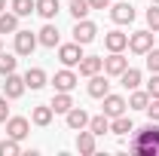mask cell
<instances>
[{"label":"cell","mask_w":159,"mask_h":156,"mask_svg":"<svg viewBox=\"0 0 159 156\" xmlns=\"http://www.w3.org/2000/svg\"><path fill=\"white\" fill-rule=\"evenodd\" d=\"M132 153L135 156H159V122H147L144 129L135 132Z\"/></svg>","instance_id":"obj_1"},{"label":"cell","mask_w":159,"mask_h":156,"mask_svg":"<svg viewBox=\"0 0 159 156\" xmlns=\"http://www.w3.org/2000/svg\"><path fill=\"white\" fill-rule=\"evenodd\" d=\"M58 61L64 67H77L80 61H83V46H80L77 40L74 43H58Z\"/></svg>","instance_id":"obj_2"},{"label":"cell","mask_w":159,"mask_h":156,"mask_svg":"<svg viewBox=\"0 0 159 156\" xmlns=\"http://www.w3.org/2000/svg\"><path fill=\"white\" fill-rule=\"evenodd\" d=\"M129 49L135 55H147L153 49V31H135V34H129Z\"/></svg>","instance_id":"obj_3"},{"label":"cell","mask_w":159,"mask_h":156,"mask_svg":"<svg viewBox=\"0 0 159 156\" xmlns=\"http://www.w3.org/2000/svg\"><path fill=\"white\" fill-rule=\"evenodd\" d=\"M3 126H6V138H16V141H25L28 132H31V122L25 117H9Z\"/></svg>","instance_id":"obj_4"},{"label":"cell","mask_w":159,"mask_h":156,"mask_svg":"<svg viewBox=\"0 0 159 156\" xmlns=\"http://www.w3.org/2000/svg\"><path fill=\"white\" fill-rule=\"evenodd\" d=\"M95 34H98V28H95V21H89V19H80L77 25H74V40H77L80 46L92 43V40H95Z\"/></svg>","instance_id":"obj_5"},{"label":"cell","mask_w":159,"mask_h":156,"mask_svg":"<svg viewBox=\"0 0 159 156\" xmlns=\"http://www.w3.org/2000/svg\"><path fill=\"white\" fill-rule=\"evenodd\" d=\"M80 77L70 71V67H64V71H58L55 77H52V86H55V92H74L77 89Z\"/></svg>","instance_id":"obj_6"},{"label":"cell","mask_w":159,"mask_h":156,"mask_svg":"<svg viewBox=\"0 0 159 156\" xmlns=\"http://www.w3.org/2000/svg\"><path fill=\"white\" fill-rule=\"evenodd\" d=\"M25 89H28V86H25V77H19L16 71H12V74H6V83H3V95L9 98V101L21 98V95H25Z\"/></svg>","instance_id":"obj_7"},{"label":"cell","mask_w":159,"mask_h":156,"mask_svg":"<svg viewBox=\"0 0 159 156\" xmlns=\"http://www.w3.org/2000/svg\"><path fill=\"white\" fill-rule=\"evenodd\" d=\"M110 19L116 21V25H132V21H135V6L116 0V3L110 6Z\"/></svg>","instance_id":"obj_8"},{"label":"cell","mask_w":159,"mask_h":156,"mask_svg":"<svg viewBox=\"0 0 159 156\" xmlns=\"http://www.w3.org/2000/svg\"><path fill=\"white\" fill-rule=\"evenodd\" d=\"M101 101H104V113H107L110 119H113V117H122L125 107H129V101H125L122 95H110V92L101 98Z\"/></svg>","instance_id":"obj_9"},{"label":"cell","mask_w":159,"mask_h":156,"mask_svg":"<svg viewBox=\"0 0 159 156\" xmlns=\"http://www.w3.org/2000/svg\"><path fill=\"white\" fill-rule=\"evenodd\" d=\"M37 43H40V46H46V49H55V46L61 43V34H58V28L46 21V25H43V28L37 31Z\"/></svg>","instance_id":"obj_10"},{"label":"cell","mask_w":159,"mask_h":156,"mask_svg":"<svg viewBox=\"0 0 159 156\" xmlns=\"http://www.w3.org/2000/svg\"><path fill=\"white\" fill-rule=\"evenodd\" d=\"M125 67H129V58H125L122 52H110V55L104 58V74H107V77H119Z\"/></svg>","instance_id":"obj_11"},{"label":"cell","mask_w":159,"mask_h":156,"mask_svg":"<svg viewBox=\"0 0 159 156\" xmlns=\"http://www.w3.org/2000/svg\"><path fill=\"white\" fill-rule=\"evenodd\" d=\"M37 49V34L31 31H16V52L19 55H31Z\"/></svg>","instance_id":"obj_12"},{"label":"cell","mask_w":159,"mask_h":156,"mask_svg":"<svg viewBox=\"0 0 159 156\" xmlns=\"http://www.w3.org/2000/svg\"><path fill=\"white\" fill-rule=\"evenodd\" d=\"M77 67H80V77H95V74L104 71V58H98V55H83V61H80Z\"/></svg>","instance_id":"obj_13"},{"label":"cell","mask_w":159,"mask_h":156,"mask_svg":"<svg viewBox=\"0 0 159 156\" xmlns=\"http://www.w3.org/2000/svg\"><path fill=\"white\" fill-rule=\"evenodd\" d=\"M64 117H67V129H74V132H80V129H89V113H86L83 107H77V104H74V107H70Z\"/></svg>","instance_id":"obj_14"},{"label":"cell","mask_w":159,"mask_h":156,"mask_svg":"<svg viewBox=\"0 0 159 156\" xmlns=\"http://www.w3.org/2000/svg\"><path fill=\"white\" fill-rule=\"evenodd\" d=\"M104 46H107L110 52H122V49H129V34H122V31H107V34H104Z\"/></svg>","instance_id":"obj_15"},{"label":"cell","mask_w":159,"mask_h":156,"mask_svg":"<svg viewBox=\"0 0 159 156\" xmlns=\"http://www.w3.org/2000/svg\"><path fill=\"white\" fill-rule=\"evenodd\" d=\"M55 117V110H52V104H37L34 110H31V122L34 126H49Z\"/></svg>","instance_id":"obj_16"},{"label":"cell","mask_w":159,"mask_h":156,"mask_svg":"<svg viewBox=\"0 0 159 156\" xmlns=\"http://www.w3.org/2000/svg\"><path fill=\"white\" fill-rule=\"evenodd\" d=\"M77 150L83 156H92L95 150H98V144H95V132H83L80 129V135H77Z\"/></svg>","instance_id":"obj_17"},{"label":"cell","mask_w":159,"mask_h":156,"mask_svg":"<svg viewBox=\"0 0 159 156\" xmlns=\"http://www.w3.org/2000/svg\"><path fill=\"white\" fill-rule=\"evenodd\" d=\"M110 92V83H107V74L101 77V74H95V77H89V95L92 98H104Z\"/></svg>","instance_id":"obj_18"},{"label":"cell","mask_w":159,"mask_h":156,"mask_svg":"<svg viewBox=\"0 0 159 156\" xmlns=\"http://www.w3.org/2000/svg\"><path fill=\"white\" fill-rule=\"evenodd\" d=\"M58 12H61V3H58V0H37V16H40V19L52 21Z\"/></svg>","instance_id":"obj_19"},{"label":"cell","mask_w":159,"mask_h":156,"mask_svg":"<svg viewBox=\"0 0 159 156\" xmlns=\"http://www.w3.org/2000/svg\"><path fill=\"white\" fill-rule=\"evenodd\" d=\"M25 86L34 89V92L43 89V86H46V71H43V67H28V74H25Z\"/></svg>","instance_id":"obj_20"},{"label":"cell","mask_w":159,"mask_h":156,"mask_svg":"<svg viewBox=\"0 0 159 156\" xmlns=\"http://www.w3.org/2000/svg\"><path fill=\"white\" fill-rule=\"evenodd\" d=\"M110 132L119 135V138H125L129 132H135V122L125 117V113H122V117H113V119H110Z\"/></svg>","instance_id":"obj_21"},{"label":"cell","mask_w":159,"mask_h":156,"mask_svg":"<svg viewBox=\"0 0 159 156\" xmlns=\"http://www.w3.org/2000/svg\"><path fill=\"white\" fill-rule=\"evenodd\" d=\"M119 83H122L129 92H132V89H138V86H141V71H138V67H125V71L119 74Z\"/></svg>","instance_id":"obj_22"},{"label":"cell","mask_w":159,"mask_h":156,"mask_svg":"<svg viewBox=\"0 0 159 156\" xmlns=\"http://www.w3.org/2000/svg\"><path fill=\"white\" fill-rule=\"evenodd\" d=\"M89 132H95V138H98V135H107V132H110V117H107V113H101V117H89Z\"/></svg>","instance_id":"obj_23"},{"label":"cell","mask_w":159,"mask_h":156,"mask_svg":"<svg viewBox=\"0 0 159 156\" xmlns=\"http://www.w3.org/2000/svg\"><path fill=\"white\" fill-rule=\"evenodd\" d=\"M19 31V16L16 12H0V34H16Z\"/></svg>","instance_id":"obj_24"},{"label":"cell","mask_w":159,"mask_h":156,"mask_svg":"<svg viewBox=\"0 0 159 156\" xmlns=\"http://www.w3.org/2000/svg\"><path fill=\"white\" fill-rule=\"evenodd\" d=\"M9 9H12L19 19H25V16L37 12V0H12V3H9Z\"/></svg>","instance_id":"obj_25"},{"label":"cell","mask_w":159,"mask_h":156,"mask_svg":"<svg viewBox=\"0 0 159 156\" xmlns=\"http://www.w3.org/2000/svg\"><path fill=\"white\" fill-rule=\"evenodd\" d=\"M74 107V98H70V92H58V95L52 98V110L55 113H67Z\"/></svg>","instance_id":"obj_26"},{"label":"cell","mask_w":159,"mask_h":156,"mask_svg":"<svg viewBox=\"0 0 159 156\" xmlns=\"http://www.w3.org/2000/svg\"><path fill=\"white\" fill-rule=\"evenodd\" d=\"M147 104H150V92H138V89H132L129 107H132V110H147Z\"/></svg>","instance_id":"obj_27"},{"label":"cell","mask_w":159,"mask_h":156,"mask_svg":"<svg viewBox=\"0 0 159 156\" xmlns=\"http://www.w3.org/2000/svg\"><path fill=\"white\" fill-rule=\"evenodd\" d=\"M89 9H92V6H89V0H70V16H74V19H86V16H89Z\"/></svg>","instance_id":"obj_28"},{"label":"cell","mask_w":159,"mask_h":156,"mask_svg":"<svg viewBox=\"0 0 159 156\" xmlns=\"http://www.w3.org/2000/svg\"><path fill=\"white\" fill-rule=\"evenodd\" d=\"M19 153H21V147L16 138H3L0 141V156H19Z\"/></svg>","instance_id":"obj_29"},{"label":"cell","mask_w":159,"mask_h":156,"mask_svg":"<svg viewBox=\"0 0 159 156\" xmlns=\"http://www.w3.org/2000/svg\"><path fill=\"white\" fill-rule=\"evenodd\" d=\"M16 64H19V58H12L9 52H0V74L6 77V74H12L16 71Z\"/></svg>","instance_id":"obj_30"},{"label":"cell","mask_w":159,"mask_h":156,"mask_svg":"<svg viewBox=\"0 0 159 156\" xmlns=\"http://www.w3.org/2000/svg\"><path fill=\"white\" fill-rule=\"evenodd\" d=\"M147 28L153 34L159 31V3H150V9H147Z\"/></svg>","instance_id":"obj_31"},{"label":"cell","mask_w":159,"mask_h":156,"mask_svg":"<svg viewBox=\"0 0 159 156\" xmlns=\"http://www.w3.org/2000/svg\"><path fill=\"white\" fill-rule=\"evenodd\" d=\"M147 67H150V74H159V49L147 52Z\"/></svg>","instance_id":"obj_32"},{"label":"cell","mask_w":159,"mask_h":156,"mask_svg":"<svg viewBox=\"0 0 159 156\" xmlns=\"http://www.w3.org/2000/svg\"><path fill=\"white\" fill-rule=\"evenodd\" d=\"M147 117H150V122H159V98H150V104H147Z\"/></svg>","instance_id":"obj_33"},{"label":"cell","mask_w":159,"mask_h":156,"mask_svg":"<svg viewBox=\"0 0 159 156\" xmlns=\"http://www.w3.org/2000/svg\"><path fill=\"white\" fill-rule=\"evenodd\" d=\"M147 92H150V98H159V74H153V77H150V83H147Z\"/></svg>","instance_id":"obj_34"},{"label":"cell","mask_w":159,"mask_h":156,"mask_svg":"<svg viewBox=\"0 0 159 156\" xmlns=\"http://www.w3.org/2000/svg\"><path fill=\"white\" fill-rule=\"evenodd\" d=\"M6 119H9V98L3 95L0 98V122H6Z\"/></svg>","instance_id":"obj_35"},{"label":"cell","mask_w":159,"mask_h":156,"mask_svg":"<svg viewBox=\"0 0 159 156\" xmlns=\"http://www.w3.org/2000/svg\"><path fill=\"white\" fill-rule=\"evenodd\" d=\"M110 3H113V0H89V6H92V9H107Z\"/></svg>","instance_id":"obj_36"},{"label":"cell","mask_w":159,"mask_h":156,"mask_svg":"<svg viewBox=\"0 0 159 156\" xmlns=\"http://www.w3.org/2000/svg\"><path fill=\"white\" fill-rule=\"evenodd\" d=\"M3 9H6V0H0V12H3Z\"/></svg>","instance_id":"obj_37"},{"label":"cell","mask_w":159,"mask_h":156,"mask_svg":"<svg viewBox=\"0 0 159 156\" xmlns=\"http://www.w3.org/2000/svg\"><path fill=\"white\" fill-rule=\"evenodd\" d=\"M0 52H3V40H0Z\"/></svg>","instance_id":"obj_38"},{"label":"cell","mask_w":159,"mask_h":156,"mask_svg":"<svg viewBox=\"0 0 159 156\" xmlns=\"http://www.w3.org/2000/svg\"><path fill=\"white\" fill-rule=\"evenodd\" d=\"M150 3H159V0H150Z\"/></svg>","instance_id":"obj_39"}]
</instances>
